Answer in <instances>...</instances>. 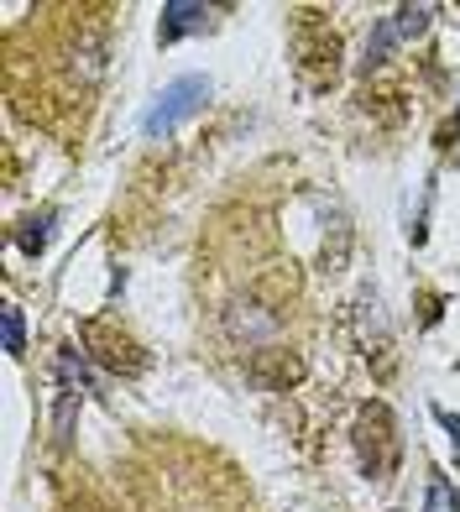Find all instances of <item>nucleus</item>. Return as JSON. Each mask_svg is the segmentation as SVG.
I'll use <instances>...</instances> for the list:
<instances>
[{
  "label": "nucleus",
  "mask_w": 460,
  "mask_h": 512,
  "mask_svg": "<svg viewBox=\"0 0 460 512\" xmlns=\"http://www.w3.org/2000/svg\"><path fill=\"white\" fill-rule=\"evenodd\" d=\"M351 439H356L361 471L372 476V481H382V476H393V471H398L403 445H398V418H393V408H387V403H366V408L356 413Z\"/></svg>",
  "instance_id": "f257e3e1"
},
{
  "label": "nucleus",
  "mask_w": 460,
  "mask_h": 512,
  "mask_svg": "<svg viewBox=\"0 0 460 512\" xmlns=\"http://www.w3.org/2000/svg\"><path fill=\"white\" fill-rule=\"evenodd\" d=\"M204 100H210V79H199V74H183V79H173L163 95H157V105L147 110V121H142V131L152 136H168V131H178L189 115H199L204 110Z\"/></svg>",
  "instance_id": "f03ea898"
},
{
  "label": "nucleus",
  "mask_w": 460,
  "mask_h": 512,
  "mask_svg": "<svg viewBox=\"0 0 460 512\" xmlns=\"http://www.w3.org/2000/svg\"><path fill=\"white\" fill-rule=\"evenodd\" d=\"M220 324L241 351H267L272 335H278V314L262 309L257 298H230V304L220 309Z\"/></svg>",
  "instance_id": "7ed1b4c3"
},
{
  "label": "nucleus",
  "mask_w": 460,
  "mask_h": 512,
  "mask_svg": "<svg viewBox=\"0 0 460 512\" xmlns=\"http://www.w3.org/2000/svg\"><path fill=\"white\" fill-rule=\"evenodd\" d=\"M84 345L95 351V361H100L105 371H115V377H136V371L147 366L142 345H136L131 335H121L115 324H105V319H89V324H84Z\"/></svg>",
  "instance_id": "20e7f679"
},
{
  "label": "nucleus",
  "mask_w": 460,
  "mask_h": 512,
  "mask_svg": "<svg viewBox=\"0 0 460 512\" xmlns=\"http://www.w3.org/2000/svg\"><path fill=\"white\" fill-rule=\"evenodd\" d=\"M246 377L267 392H288V387L304 382V356L288 351V345H267V351L246 356Z\"/></svg>",
  "instance_id": "39448f33"
},
{
  "label": "nucleus",
  "mask_w": 460,
  "mask_h": 512,
  "mask_svg": "<svg viewBox=\"0 0 460 512\" xmlns=\"http://www.w3.org/2000/svg\"><path fill=\"white\" fill-rule=\"evenodd\" d=\"M298 63L314 79H335V68H340V37L330 27H319L314 11H304V21H298Z\"/></svg>",
  "instance_id": "423d86ee"
},
{
  "label": "nucleus",
  "mask_w": 460,
  "mask_h": 512,
  "mask_svg": "<svg viewBox=\"0 0 460 512\" xmlns=\"http://www.w3.org/2000/svg\"><path fill=\"white\" fill-rule=\"evenodd\" d=\"M204 27H210V6H199V0H168L163 6V42L204 32Z\"/></svg>",
  "instance_id": "0eeeda50"
},
{
  "label": "nucleus",
  "mask_w": 460,
  "mask_h": 512,
  "mask_svg": "<svg viewBox=\"0 0 460 512\" xmlns=\"http://www.w3.org/2000/svg\"><path fill=\"white\" fill-rule=\"evenodd\" d=\"M345 256H351V225H345V215H335L330 230H325V251H319V267H325V272H340V267H345Z\"/></svg>",
  "instance_id": "6e6552de"
},
{
  "label": "nucleus",
  "mask_w": 460,
  "mask_h": 512,
  "mask_svg": "<svg viewBox=\"0 0 460 512\" xmlns=\"http://www.w3.org/2000/svg\"><path fill=\"white\" fill-rule=\"evenodd\" d=\"M429 16H434V6H398V11H393L398 42H413V37H424V32H429Z\"/></svg>",
  "instance_id": "1a4fd4ad"
},
{
  "label": "nucleus",
  "mask_w": 460,
  "mask_h": 512,
  "mask_svg": "<svg viewBox=\"0 0 460 512\" xmlns=\"http://www.w3.org/2000/svg\"><path fill=\"white\" fill-rule=\"evenodd\" d=\"M393 42H398V27H393V16H382L377 32H372V42H366V68H377L387 53H393Z\"/></svg>",
  "instance_id": "9d476101"
},
{
  "label": "nucleus",
  "mask_w": 460,
  "mask_h": 512,
  "mask_svg": "<svg viewBox=\"0 0 460 512\" xmlns=\"http://www.w3.org/2000/svg\"><path fill=\"white\" fill-rule=\"evenodd\" d=\"M48 236H53V215H32L27 225H21V251L37 256L42 246H48Z\"/></svg>",
  "instance_id": "9b49d317"
},
{
  "label": "nucleus",
  "mask_w": 460,
  "mask_h": 512,
  "mask_svg": "<svg viewBox=\"0 0 460 512\" xmlns=\"http://www.w3.org/2000/svg\"><path fill=\"white\" fill-rule=\"evenodd\" d=\"M424 512H460V497L445 476H429V497H424Z\"/></svg>",
  "instance_id": "f8f14e48"
},
{
  "label": "nucleus",
  "mask_w": 460,
  "mask_h": 512,
  "mask_svg": "<svg viewBox=\"0 0 460 512\" xmlns=\"http://www.w3.org/2000/svg\"><path fill=\"white\" fill-rule=\"evenodd\" d=\"M6 351L11 356L27 351V324H21V309H6Z\"/></svg>",
  "instance_id": "ddd939ff"
},
{
  "label": "nucleus",
  "mask_w": 460,
  "mask_h": 512,
  "mask_svg": "<svg viewBox=\"0 0 460 512\" xmlns=\"http://www.w3.org/2000/svg\"><path fill=\"white\" fill-rule=\"evenodd\" d=\"M440 424H445V429H450V439H455V450H460V418H455V413H445V408H440Z\"/></svg>",
  "instance_id": "4468645a"
},
{
  "label": "nucleus",
  "mask_w": 460,
  "mask_h": 512,
  "mask_svg": "<svg viewBox=\"0 0 460 512\" xmlns=\"http://www.w3.org/2000/svg\"><path fill=\"white\" fill-rule=\"evenodd\" d=\"M450 136H460V110H455V121L445 126V142H450Z\"/></svg>",
  "instance_id": "2eb2a0df"
}]
</instances>
